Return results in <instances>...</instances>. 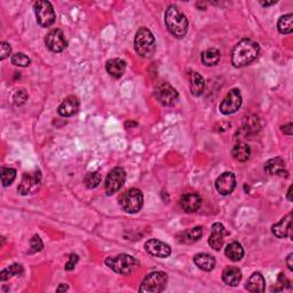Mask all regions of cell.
<instances>
[{"instance_id": "6da1fadb", "label": "cell", "mask_w": 293, "mask_h": 293, "mask_svg": "<svg viewBox=\"0 0 293 293\" xmlns=\"http://www.w3.org/2000/svg\"><path fill=\"white\" fill-rule=\"evenodd\" d=\"M260 53V46L252 39L244 38L235 45L232 53V63L235 68H243L252 63Z\"/></svg>"}, {"instance_id": "7a4b0ae2", "label": "cell", "mask_w": 293, "mask_h": 293, "mask_svg": "<svg viewBox=\"0 0 293 293\" xmlns=\"http://www.w3.org/2000/svg\"><path fill=\"white\" fill-rule=\"evenodd\" d=\"M165 24L169 32L174 38L182 39L185 38L189 22H188L187 16L180 12L179 8L175 5H171L165 12Z\"/></svg>"}, {"instance_id": "3957f363", "label": "cell", "mask_w": 293, "mask_h": 293, "mask_svg": "<svg viewBox=\"0 0 293 293\" xmlns=\"http://www.w3.org/2000/svg\"><path fill=\"white\" fill-rule=\"evenodd\" d=\"M134 49L141 57H150L156 52V40L148 28L142 27L135 33Z\"/></svg>"}, {"instance_id": "277c9868", "label": "cell", "mask_w": 293, "mask_h": 293, "mask_svg": "<svg viewBox=\"0 0 293 293\" xmlns=\"http://www.w3.org/2000/svg\"><path fill=\"white\" fill-rule=\"evenodd\" d=\"M106 265L117 274L129 275L139 267V261L133 255L121 253L114 257H108L106 259Z\"/></svg>"}, {"instance_id": "5b68a950", "label": "cell", "mask_w": 293, "mask_h": 293, "mask_svg": "<svg viewBox=\"0 0 293 293\" xmlns=\"http://www.w3.org/2000/svg\"><path fill=\"white\" fill-rule=\"evenodd\" d=\"M119 204L125 212L134 214L141 211L143 206V194L137 188H131L121 195Z\"/></svg>"}, {"instance_id": "8992f818", "label": "cell", "mask_w": 293, "mask_h": 293, "mask_svg": "<svg viewBox=\"0 0 293 293\" xmlns=\"http://www.w3.org/2000/svg\"><path fill=\"white\" fill-rule=\"evenodd\" d=\"M167 284V275L164 271H153L142 280L140 292L160 293L165 290Z\"/></svg>"}, {"instance_id": "52a82bcc", "label": "cell", "mask_w": 293, "mask_h": 293, "mask_svg": "<svg viewBox=\"0 0 293 293\" xmlns=\"http://www.w3.org/2000/svg\"><path fill=\"white\" fill-rule=\"evenodd\" d=\"M41 186V172L39 169L29 171L23 174L21 183L18 187L20 195L28 196L38 192Z\"/></svg>"}, {"instance_id": "ba28073f", "label": "cell", "mask_w": 293, "mask_h": 293, "mask_svg": "<svg viewBox=\"0 0 293 293\" xmlns=\"http://www.w3.org/2000/svg\"><path fill=\"white\" fill-rule=\"evenodd\" d=\"M35 14L37 22L43 28L52 27L56 20V14L52 4L46 0H40L35 4Z\"/></svg>"}, {"instance_id": "9c48e42d", "label": "cell", "mask_w": 293, "mask_h": 293, "mask_svg": "<svg viewBox=\"0 0 293 293\" xmlns=\"http://www.w3.org/2000/svg\"><path fill=\"white\" fill-rule=\"evenodd\" d=\"M125 181H126V172L123 167H115L112 169L106 179V192L108 196L114 195L123 188Z\"/></svg>"}, {"instance_id": "30bf717a", "label": "cell", "mask_w": 293, "mask_h": 293, "mask_svg": "<svg viewBox=\"0 0 293 293\" xmlns=\"http://www.w3.org/2000/svg\"><path fill=\"white\" fill-rule=\"evenodd\" d=\"M155 95L162 106L173 107L179 100V93L177 90L169 83L158 84L155 91Z\"/></svg>"}, {"instance_id": "8fae6325", "label": "cell", "mask_w": 293, "mask_h": 293, "mask_svg": "<svg viewBox=\"0 0 293 293\" xmlns=\"http://www.w3.org/2000/svg\"><path fill=\"white\" fill-rule=\"evenodd\" d=\"M242 106V94L238 89H233L229 91L227 96L224 99V101L220 104V112L226 116L233 115L241 108Z\"/></svg>"}, {"instance_id": "7c38bea8", "label": "cell", "mask_w": 293, "mask_h": 293, "mask_svg": "<svg viewBox=\"0 0 293 293\" xmlns=\"http://www.w3.org/2000/svg\"><path fill=\"white\" fill-rule=\"evenodd\" d=\"M45 45L53 53H61L68 46L64 33L60 29H53L47 33L45 38Z\"/></svg>"}, {"instance_id": "4fadbf2b", "label": "cell", "mask_w": 293, "mask_h": 293, "mask_svg": "<svg viewBox=\"0 0 293 293\" xmlns=\"http://www.w3.org/2000/svg\"><path fill=\"white\" fill-rule=\"evenodd\" d=\"M236 177L232 172H225L215 180V189L223 196H228L235 190Z\"/></svg>"}, {"instance_id": "5bb4252c", "label": "cell", "mask_w": 293, "mask_h": 293, "mask_svg": "<svg viewBox=\"0 0 293 293\" xmlns=\"http://www.w3.org/2000/svg\"><path fill=\"white\" fill-rule=\"evenodd\" d=\"M229 233L226 230L223 224L215 223L212 226V232L211 235L208 237V244L214 251H220L223 249L225 237L228 236Z\"/></svg>"}, {"instance_id": "9a60e30c", "label": "cell", "mask_w": 293, "mask_h": 293, "mask_svg": "<svg viewBox=\"0 0 293 293\" xmlns=\"http://www.w3.org/2000/svg\"><path fill=\"white\" fill-rule=\"evenodd\" d=\"M144 249L146 252H148L150 255H153V257H157L162 259L170 257L171 252H172L171 246L160 240H149L144 244Z\"/></svg>"}, {"instance_id": "2e32d148", "label": "cell", "mask_w": 293, "mask_h": 293, "mask_svg": "<svg viewBox=\"0 0 293 293\" xmlns=\"http://www.w3.org/2000/svg\"><path fill=\"white\" fill-rule=\"evenodd\" d=\"M79 100L77 96L70 95L68 98H65L62 103L57 108V112L61 117H71L75 114H77L79 110Z\"/></svg>"}, {"instance_id": "e0dca14e", "label": "cell", "mask_w": 293, "mask_h": 293, "mask_svg": "<svg viewBox=\"0 0 293 293\" xmlns=\"http://www.w3.org/2000/svg\"><path fill=\"white\" fill-rule=\"evenodd\" d=\"M292 213H288L286 216L280 219L279 223L275 224L271 227V232L274 235L278 238H286L287 236H291L292 232Z\"/></svg>"}, {"instance_id": "ac0fdd59", "label": "cell", "mask_w": 293, "mask_h": 293, "mask_svg": "<svg viewBox=\"0 0 293 293\" xmlns=\"http://www.w3.org/2000/svg\"><path fill=\"white\" fill-rule=\"evenodd\" d=\"M202 206V197L198 194H186L182 196L181 198V207L183 211L187 213H194L199 210V207Z\"/></svg>"}, {"instance_id": "d6986e66", "label": "cell", "mask_w": 293, "mask_h": 293, "mask_svg": "<svg viewBox=\"0 0 293 293\" xmlns=\"http://www.w3.org/2000/svg\"><path fill=\"white\" fill-rule=\"evenodd\" d=\"M106 70L111 77L118 79L125 74V70H126V62L121 60V58H111V60L107 61Z\"/></svg>"}, {"instance_id": "ffe728a7", "label": "cell", "mask_w": 293, "mask_h": 293, "mask_svg": "<svg viewBox=\"0 0 293 293\" xmlns=\"http://www.w3.org/2000/svg\"><path fill=\"white\" fill-rule=\"evenodd\" d=\"M242 279V271L240 268L229 266L223 271V280L228 286L235 287Z\"/></svg>"}, {"instance_id": "44dd1931", "label": "cell", "mask_w": 293, "mask_h": 293, "mask_svg": "<svg viewBox=\"0 0 293 293\" xmlns=\"http://www.w3.org/2000/svg\"><path fill=\"white\" fill-rule=\"evenodd\" d=\"M265 172L269 175H283L287 174L285 171V163L280 157H275L267 161L265 164Z\"/></svg>"}, {"instance_id": "7402d4cb", "label": "cell", "mask_w": 293, "mask_h": 293, "mask_svg": "<svg viewBox=\"0 0 293 293\" xmlns=\"http://www.w3.org/2000/svg\"><path fill=\"white\" fill-rule=\"evenodd\" d=\"M194 262L199 269L204 271H211L215 267V259L208 253H197L194 257Z\"/></svg>"}, {"instance_id": "603a6c76", "label": "cell", "mask_w": 293, "mask_h": 293, "mask_svg": "<svg viewBox=\"0 0 293 293\" xmlns=\"http://www.w3.org/2000/svg\"><path fill=\"white\" fill-rule=\"evenodd\" d=\"M245 287H246V290L252 293L265 292L266 280L260 273H253L249 278L248 283H246Z\"/></svg>"}, {"instance_id": "cb8c5ba5", "label": "cell", "mask_w": 293, "mask_h": 293, "mask_svg": "<svg viewBox=\"0 0 293 293\" xmlns=\"http://www.w3.org/2000/svg\"><path fill=\"white\" fill-rule=\"evenodd\" d=\"M189 84H190V92L194 96H200L203 94L205 89L204 78L200 76L196 71L189 72Z\"/></svg>"}, {"instance_id": "d4e9b609", "label": "cell", "mask_w": 293, "mask_h": 293, "mask_svg": "<svg viewBox=\"0 0 293 293\" xmlns=\"http://www.w3.org/2000/svg\"><path fill=\"white\" fill-rule=\"evenodd\" d=\"M225 254L230 261L237 262L242 260V258L244 257V249L238 242H233L227 245V248L225 250Z\"/></svg>"}, {"instance_id": "484cf974", "label": "cell", "mask_w": 293, "mask_h": 293, "mask_svg": "<svg viewBox=\"0 0 293 293\" xmlns=\"http://www.w3.org/2000/svg\"><path fill=\"white\" fill-rule=\"evenodd\" d=\"M221 54L220 51L216 48H207L200 55V60H202V63L206 66H213L216 65L220 62Z\"/></svg>"}, {"instance_id": "4316f807", "label": "cell", "mask_w": 293, "mask_h": 293, "mask_svg": "<svg viewBox=\"0 0 293 293\" xmlns=\"http://www.w3.org/2000/svg\"><path fill=\"white\" fill-rule=\"evenodd\" d=\"M232 155L237 162H241V163L248 162L251 155V149L249 144L244 143V142H240V143L235 144V146L233 148Z\"/></svg>"}, {"instance_id": "83f0119b", "label": "cell", "mask_w": 293, "mask_h": 293, "mask_svg": "<svg viewBox=\"0 0 293 293\" xmlns=\"http://www.w3.org/2000/svg\"><path fill=\"white\" fill-rule=\"evenodd\" d=\"M277 29L278 32L282 35H290L293 31V15L286 14L280 16L278 22H277Z\"/></svg>"}, {"instance_id": "f1b7e54d", "label": "cell", "mask_w": 293, "mask_h": 293, "mask_svg": "<svg viewBox=\"0 0 293 293\" xmlns=\"http://www.w3.org/2000/svg\"><path fill=\"white\" fill-rule=\"evenodd\" d=\"M22 273H23L22 265H20V263H13V265H11L10 267H7L5 269L2 270V273H0V279L7 280L11 277H13V276H18Z\"/></svg>"}, {"instance_id": "f546056e", "label": "cell", "mask_w": 293, "mask_h": 293, "mask_svg": "<svg viewBox=\"0 0 293 293\" xmlns=\"http://www.w3.org/2000/svg\"><path fill=\"white\" fill-rule=\"evenodd\" d=\"M203 236V228L202 227H194L191 229L186 230L183 233L182 242L185 243H195L199 241Z\"/></svg>"}, {"instance_id": "4dcf8cb0", "label": "cell", "mask_w": 293, "mask_h": 293, "mask_svg": "<svg viewBox=\"0 0 293 293\" xmlns=\"http://www.w3.org/2000/svg\"><path fill=\"white\" fill-rule=\"evenodd\" d=\"M16 178V170L12 167H2V182L4 187L11 186Z\"/></svg>"}, {"instance_id": "1f68e13d", "label": "cell", "mask_w": 293, "mask_h": 293, "mask_svg": "<svg viewBox=\"0 0 293 293\" xmlns=\"http://www.w3.org/2000/svg\"><path fill=\"white\" fill-rule=\"evenodd\" d=\"M102 181V177L99 172H90L86 174L85 179H84V183L89 189H94L98 187Z\"/></svg>"}, {"instance_id": "d6a6232c", "label": "cell", "mask_w": 293, "mask_h": 293, "mask_svg": "<svg viewBox=\"0 0 293 293\" xmlns=\"http://www.w3.org/2000/svg\"><path fill=\"white\" fill-rule=\"evenodd\" d=\"M11 61H12V63H13L14 65L16 66H28L29 64H30V58H29L28 55H26L24 53H16L14 54L13 56H12L11 58Z\"/></svg>"}, {"instance_id": "836d02e7", "label": "cell", "mask_w": 293, "mask_h": 293, "mask_svg": "<svg viewBox=\"0 0 293 293\" xmlns=\"http://www.w3.org/2000/svg\"><path fill=\"white\" fill-rule=\"evenodd\" d=\"M284 288H291V282L285 277V275H284L283 273H280L277 277V284H276V286L273 288V290L283 291Z\"/></svg>"}, {"instance_id": "e575fe53", "label": "cell", "mask_w": 293, "mask_h": 293, "mask_svg": "<svg viewBox=\"0 0 293 293\" xmlns=\"http://www.w3.org/2000/svg\"><path fill=\"white\" fill-rule=\"evenodd\" d=\"M30 252L29 253H36V252H40L41 250L44 249V244L41 238L38 235H35L30 241Z\"/></svg>"}, {"instance_id": "d590c367", "label": "cell", "mask_w": 293, "mask_h": 293, "mask_svg": "<svg viewBox=\"0 0 293 293\" xmlns=\"http://www.w3.org/2000/svg\"><path fill=\"white\" fill-rule=\"evenodd\" d=\"M28 100V94H27V92L24 91V90H19V91H16L15 92V94L13 96V101L15 103V106H23L24 103H26V101Z\"/></svg>"}, {"instance_id": "8d00e7d4", "label": "cell", "mask_w": 293, "mask_h": 293, "mask_svg": "<svg viewBox=\"0 0 293 293\" xmlns=\"http://www.w3.org/2000/svg\"><path fill=\"white\" fill-rule=\"evenodd\" d=\"M0 51H2V56H0V58L2 60H5V58H7L8 56L11 55V53H12V47H11V45L6 43V41H3L2 45H0Z\"/></svg>"}, {"instance_id": "74e56055", "label": "cell", "mask_w": 293, "mask_h": 293, "mask_svg": "<svg viewBox=\"0 0 293 293\" xmlns=\"http://www.w3.org/2000/svg\"><path fill=\"white\" fill-rule=\"evenodd\" d=\"M78 260H79V258H78L77 254H70L69 261L66 262L65 266H64L65 270H72V269H75V267H76Z\"/></svg>"}, {"instance_id": "f35d334b", "label": "cell", "mask_w": 293, "mask_h": 293, "mask_svg": "<svg viewBox=\"0 0 293 293\" xmlns=\"http://www.w3.org/2000/svg\"><path fill=\"white\" fill-rule=\"evenodd\" d=\"M292 127H293V124L292 123H288L286 125H284V126H282L280 128H282V132L284 134H286V135H292V134H293Z\"/></svg>"}, {"instance_id": "ab89813d", "label": "cell", "mask_w": 293, "mask_h": 293, "mask_svg": "<svg viewBox=\"0 0 293 293\" xmlns=\"http://www.w3.org/2000/svg\"><path fill=\"white\" fill-rule=\"evenodd\" d=\"M292 259H293V253H290L287 255V258H286V265H287V268L290 269L291 271L293 270V262H292Z\"/></svg>"}, {"instance_id": "60d3db41", "label": "cell", "mask_w": 293, "mask_h": 293, "mask_svg": "<svg viewBox=\"0 0 293 293\" xmlns=\"http://www.w3.org/2000/svg\"><path fill=\"white\" fill-rule=\"evenodd\" d=\"M68 290H69V287H68V285H66V284H60V286L56 288V292H65Z\"/></svg>"}, {"instance_id": "b9f144b4", "label": "cell", "mask_w": 293, "mask_h": 293, "mask_svg": "<svg viewBox=\"0 0 293 293\" xmlns=\"http://www.w3.org/2000/svg\"><path fill=\"white\" fill-rule=\"evenodd\" d=\"M292 189H293V187H292V186L288 187L287 195H286V198H287L288 202H292Z\"/></svg>"}, {"instance_id": "7bdbcfd3", "label": "cell", "mask_w": 293, "mask_h": 293, "mask_svg": "<svg viewBox=\"0 0 293 293\" xmlns=\"http://www.w3.org/2000/svg\"><path fill=\"white\" fill-rule=\"evenodd\" d=\"M276 3H277V2H276V0H274V2H270V3H267V2H266V3H262V2H260V4H261V5H262L263 7H267V6H271V5H275V4H276Z\"/></svg>"}]
</instances>
